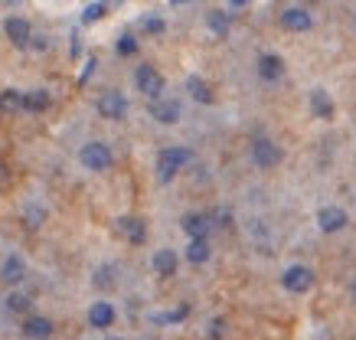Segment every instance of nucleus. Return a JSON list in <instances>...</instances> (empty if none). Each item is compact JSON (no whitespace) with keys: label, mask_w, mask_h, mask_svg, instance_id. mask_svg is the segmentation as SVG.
<instances>
[{"label":"nucleus","mask_w":356,"mask_h":340,"mask_svg":"<svg viewBox=\"0 0 356 340\" xmlns=\"http://www.w3.org/2000/svg\"><path fill=\"white\" fill-rule=\"evenodd\" d=\"M190 147H180V144H170V147H163L161 154H157V180L161 184H170L173 177L180 174L186 164H190Z\"/></svg>","instance_id":"obj_1"},{"label":"nucleus","mask_w":356,"mask_h":340,"mask_svg":"<svg viewBox=\"0 0 356 340\" xmlns=\"http://www.w3.org/2000/svg\"><path fill=\"white\" fill-rule=\"evenodd\" d=\"M79 161H82V167L92 170V174H105V170L115 164V154H111V147L105 141H88V144H82Z\"/></svg>","instance_id":"obj_2"},{"label":"nucleus","mask_w":356,"mask_h":340,"mask_svg":"<svg viewBox=\"0 0 356 340\" xmlns=\"http://www.w3.org/2000/svg\"><path fill=\"white\" fill-rule=\"evenodd\" d=\"M134 86H138V92L144 95V99H163V88H167V82H163V76L157 72L154 66H138L134 69Z\"/></svg>","instance_id":"obj_3"},{"label":"nucleus","mask_w":356,"mask_h":340,"mask_svg":"<svg viewBox=\"0 0 356 340\" xmlns=\"http://www.w3.org/2000/svg\"><path fill=\"white\" fill-rule=\"evenodd\" d=\"M95 108H98V115H102L105 121H121L124 115H128V99L121 95L118 88H108V92H102V95H98Z\"/></svg>","instance_id":"obj_4"},{"label":"nucleus","mask_w":356,"mask_h":340,"mask_svg":"<svg viewBox=\"0 0 356 340\" xmlns=\"http://www.w3.org/2000/svg\"><path fill=\"white\" fill-rule=\"evenodd\" d=\"M252 164L259 170H275L281 164V147L268 138H255L252 141Z\"/></svg>","instance_id":"obj_5"},{"label":"nucleus","mask_w":356,"mask_h":340,"mask_svg":"<svg viewBox=\"0 0 356 340\" xmlns=\"http://www.w3.org/2000/svg\"><path fill=\"white\" fill-rule=\"evenodd\" d=\"M311 285H314V272L307 265H288L284 275H281V288L291 291V295H304V291H311Z\"/></svg>","instance_id":"obj_6"},{"label":"nucleus","mask_w":356,"mask_h":340,"mask_svg":"<svg viewBox=\"0 0 356 340\" xmlns=\"http://www.w3.org/2000/svg\"><path fill=\"white\" fill-rule=\"evenodd\" d=\"M53 330H56V324L49 318H43V314H26L20 324V334L26 340H49Z\"/></svg>","instance_id":"obj_7"},{"label":"nucleus","mask_w":356,"mask_h":340,"mask_svg":"<svg viewBox=\"0 0 356 340\" xmlns=\"http://www.w3.org/2000/svg\"><path fill=\"white\" fill-rule=\"evenodd\" d=\"M3 33H7V40H10L17 49H30V40H33L30 20H23V17H7V23H3Z\"/></svg>","instance_id":"obj_8"},{"label":"nucleus","mask_w":356,"mask_h":340,"mask_svg":"<svg viewBox=\"0 0 356 340\" xmlns=\"http://www.w3.org/2000/svg\"><path fill=\"white\" fill-rule=\"evenodd\" d=\"M151 118L157 121V124H177L180 121V102L177 99H154L151 102Z\"/></svg>","instance_id":"obj_9"},{"label":"nucleus","mask_w":356,"mask_h":340,"mask_svg":"<svg viewBox=\"0 0 356 340\" xmlns=\"http://www.w3.org/2000/svg\"><path fill=\"white\" fill-rule=\"evenodd\" d=\"M115 318H118V311H115L111 301H95V305L88 307V327H95V330H108L115 324Z\"/></svg>","instance_id":"obj_10"},{"label":"nucleus","mask_w":356,"mask_h":340,"mask_svg":"<svg viewBox=\"0 0 356 340\" xmlns=\"http://www.w3.org/2000/svg\"><path fill=\"white\" fill-rule=\"evenodd\" d=\"M350 222V216H346L343 207H324L321 213H317V226L324 232H340Z\"/></svg>","instance_id":"obj_11"},{"label":"nucleus","mask_w":356,"mask_h":340,"mask_svg":"<svg viewBox=\"0 0 356 340\" xmlns=\"http://www.w3.org/2000/svg\"><path fill=\"white\" fill-rule=\"evenodd\" d=\"M23 278H26V262H23L20 255H7L0 262V282L3 285H20Z\"/></svg>","instance_id":"obj_12"},{"label":"nucleus","mask_w":356,"mask_h":340,"mask_svg":"<svg viewBox=\"0 0 356 340\" xmlns=\"http://www.w3.org/2000/svg\"><path fill=\"white\" fill-rule=\"evenodd\" d=\"M115 226H118V232L131 242V245H140V242L147 239V226H144V220H140V216H121Z\"/></svg>","instance_id":"obj_13"},{"label":"nucleus","mask_w":356,"mask_h":340,"mask_svg":"<svg viewBox=\"0 0 356 340\" xmlns=\"http://www.w3.org/2000/svg\"><path fill=\"white\" fill-rule=\"evenodd\" d=\"M180 226H184V232L190 239H206L209 229H213V220L206 213H186L184 220H180Z\"/></svg>","instance_id":"obj_14"},{"label":"nucleus","mask_w":356,"mask_h":340,"mask_svg":"<svg viewBox=\"0 0 356 340\" xmlns=\"http://www.w3.org/2000/svg\"><path fill=\"white\" fill-rule=\"evenodd\" d=\"M281 26H284V30H291V33H307V30L314 26V20H311V13L307 10L291 7V10L281 13Z\"/></svg>","instance_id":"obj_15"},{"label":"nucleus","mask_w":356,"mask_h":340,"mask_svg":"<svg viewBox=\"0 0 356 340\" xmlns=\"http://www.w3.org/2000/svg\"><path fill=\"white\" fill-rule=\"evenodd\" d=\"M311 111H314V118H321V121H330L334 118V99H330V92L327 88H311Z\"/></svg>","instance_id":"obj_16"},{"label":"nucleus","mask_w":356,"mask_h":340,"mask_svg":"<svg viewBox=\"0 0 356 340\" xmlns=\"http://www.w3.org/2000/svg\"><path fill=\"white\" fill-rule=\"evenodd\" d=\"M259 76H261V82H278V79L284 76V63H281V56H275V53L259 56Z\"/></svg>","instance_id":"obj_17"},{"label":"nucleus","mask_w":356,"mask_h":340,"mask_svg":"<svg viewBox=\"0 0 356 340\" xmlns=\"http://www.w3.org/2000/svg\"><path fill=\"white\" fill-rule=\"evenodd\" d=\"M154 272L161 275V278H170V275H177V265H180V259H177V252L173 249H157L151 259Z\"/></svg>","instance_id":"obj_18"},{"label":"nucleus","mask_w":356,"mask_h":340,"mask_svg":"<svg viewBox=\"0 0 356 340\" xmlns=\"http://www.w3.org/2000/svg\"><path fill=\"white\" fill-rule=\"evenodd\" d=\"M53 105V95L46 92V88H30V92H23V111H30V115H40Z\"/></svg>","instance_id":"obj_19"},{"label":"nucleus","mask_w":356,"mask_h":340,"mask_svg":"<svg viewBox=\"0 0 356 340\" xmlns=\"http://www.w3.org/2000/svg\"><path fill=\"white\" fill-rule=\"evenodd\" d=\"M209 255H213L209 239H190L186 242V262L190 265H206L209 262Z\"/></svg>","instance_id":"obj_20"},{"label":"nucleus","mask_w":356,"mask_h":340,"mask_svg":"<svg viewBox=\"0 0 356 340\" xmlns=\"http://www.w3.org/2000/svg\"><path fill=\"white\" fill-rule=\"evenodd\" d=\"M186 92H190L200 105H213V99H216V95H213V88H209V82H206V79H200V76L186 79Z\"/></svg>","instance_id":"obj_21"},{"label":"nucleus","mask_w":356,"mask_h":340,"mask_svg":"<svg viewBox=\"0 0 356 340\" xmlns=\"http://www.w3.org/2000/svg\"><path fill=\"white\" fill-rule=\"evenodd\" d=\"M23 111V92L20 88H3L0 92V115H17Z\"/></svg>","instance_id":"obj_22"},{"label":"nucleus","mask_w":356,"mask_h":340,"mask_svg":"<svg viewBox=\"0 0 356 340\" xmlns=\"http://www.w3.org/2000/svg\"><path fill=\"white\" fill-rule=\"evenodd\" d=\"M3 305H7V311H13V314H30L33 298H30V295H23V291H10Z\"/></svg>","instance_id":"obj_23"},{"label":"nucleus","mask_w":356,"mask_h":340,"mask_svg":"<svg viewBox=\"0 0 356 340\" xmlns=\"http://www.w3.org/2000/svg\"><path fill=\"white\" fill-rule=\"evenodd\" d=\"M23 222H26V229H40L46 222V209L40 203H30V207L23 209Z\"/></svg>","instance_id":"obj_24"},{"label":"nucleus","mask_w":356,"mask_h":340,"mask_svg":"<svg viewBox=\"0 0 356 340\" xmlns=\"http://www.w3.org/2000/svg\"><path fill=\"white\" fill-rule=\"evenodd\" d=\"M206 26H209V30H213L216 36H226L229 33V13L213 10L209 17H206Z\"/></svg>","instance_id":"obj_25"},{"label":"nucleus","mask_w":356,"mask_h":340,"mask_svg":"<svg viewBox=\"0 0 356 340\" xmlns=\"http://www.w3.org/2000/svg\"><path fill=\"white\" fill-rule=\"evenodd\" d=\"M92 282H95V288H102V291H105V288H115V282H118V275H115V265H102Z\"/></svg>","instance_id":"obj_26"},{"label":"nucleus","mask_w":356,"mask_h":340,"mask_svg":"<svg viewBox=\"0 0 356 340\" xmlns=\"http://www.w3.org/2000/svg\"><path fill=\"white\" fill-rule=\"evenodd\" d=\"M105 10H108V7H105L102 0H95V3H88L86 10H82V23H98L102 17H105Z\"/></svg>","instance_id":"obj_27"},{"label":"nucleus","mask_w":356,"mask_h":340,"mask_svg":"<svg viewBox=\"0 0 356 340\" xmlns=\"http://www.w3.org/2000/svg\"><path fill=\"white\" fill-rule=\"evenodd\" d=\"M186 314H190V307H186V305H180V307H177V311H170V314H157V318H154V321H157V324H180V321H184Z\"/></svg>","instance_id":"obj_28"},{"label":"nucleus","mask_w":356,"mask_h":340,"mask_svg":"<svg viewBox=\"0 0 356 340\" xmlns=\"http://www.w3.org/2000/svg\"><path fill=\"white\" fill-rule=\"evenodd\" d=\"M134 53H138V40H134L131 33H124L118 40V56H134Z\"/></svg>","instance_id":"obj_29"},{"label":"nucleus","mask_w":356,"mask_h":340,"mask_svg":"<svg viewBox=\"0 0 356 340\" xmlns=\"http://www.w3.org/2000/svg\"><path fill=\"white\" fill-rule=\"evenodd\" d=\"M163 26H167V23H163L161 17H144V33L157 36V33H163Z\"/></svg>","instance_id":"obj_30"},{"label":"nucleus","mask_w":356,"mask_h":340,"mask_svg":"<svg viewBox=\"0 0 356 340\" xmlns=\"http://www.w3.org/2000/svg\"><path fill=\"white\" fill-rule=\"evenodd\" d=\"M222 330H226V324H222V318L209 321V337H213V340H219V337H222Z\"/></svg>","instance_id":"obj_31"},{"label":"nucleus","mask_w":356,"mask_h":340,"mask_svg":"<svg viewBox=\"0 0 356 340\" xmlns=\"http://www.w3.org/2000/svg\"><path fill=\"white\" fill-rule=\"evenodd\" d=\"M350 301H353V305H356V278H353V282H350Z\"/></svg>","instance_id":"obj_32"},{"label":"nucleus","mask_w":356,"mask_h":340,"mask_svg":"<svg viewBox=\"0 0 356 340\" xmlns=\"http://www.w3.org/2000/svg\"><path fill=\"white\" fill-rule=\"evenodd\" d=\"M248 0H229V7H245Z\"/></svg>","instance_id":"obj_33"},{"label":"nucleus","mask_w":356,"mask_h":340,"mask_svg":"<svg viewBox=\"0 0 356 340\" xmlns=\"http://www.w3.org/2000/svg\"><path fill=\"white\" fill-rule=\"evenodd\" d=\"M173 7H180V3H196V0H170Z\"/></svg>","instance_id":"obj_34"},{"label":"nucleus","mask_w":356,"mask_h":340,"mask_svg":"<svg viewBox=\"0 0 356 340\" xmlns=\"http://www.w3.org/2000/svg\"><path fill=\"white\" fill-rule=\"evenodd\" d=\"M108 340H121V337H108Z\"/></svg>","instance_id":"obj_35"},{"label":"nucleus","mask_w":356,"mask_h":340,"mask_svg":"<svg viewBox=\"0 0 356 340\" xmlns=\"http://www.w3.org/2000/svg\"><path fill=\"white\" fill-rule=\"evenodd\" d=\"M307 3H317V0H307Z\"/></svg>","instance_id":"obj_36"},{"label":"nucleus","mask_w":356,"mask_h":340,"mask_svg":"<svg viewBox=\"0 0 356 340\" xmlns=\"http://www.w3.org/2000/svg\"><path fill=\"white\" fill-rule=\"evenodd\" d=\"M118 3H124V0H118Z\"/></svg>","instance_id":"obj_37"}]
</instances>
